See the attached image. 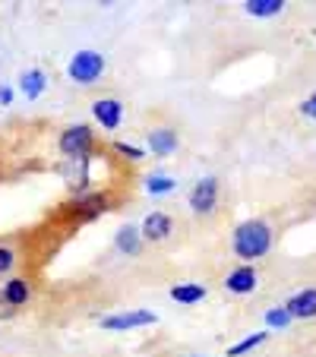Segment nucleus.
<instances>
[{"mask_svg": "<svg viewBox=\"0 0 316 357\" xmlns=\"http://www.w3.org/2000/svg\"><path fill=\"white\" fill-rule=\"evenodd\" d=\"M272 241H276V231H272V225L266 218H243L231 231V250L247 266H253L256 259L266 257L272 250Z\"/></svg>", "mask_w": 316, "mask_h": 357, "instance_id": "nucleus-1", "label": "nucleus"}, {"mask_svg": "<svg viewBox=\"0 0 316 357\" xmlns=\"http://www.w3.org/2000/svg\"><path fill=\"white\" fill-rule=\"evenodd\" d=\"M63 215L76 225H86L95 222V218L108 215L114 209V196L108 190H86V193H70V199L61 206Z\"/></svg>", "mask_w": 316, "mask_h": 357, "instance_id": "nucleus-2", "label": "nucleus"}, {"mask_svg": "<svg viewBox=\"0 0 316 357\" xmlns=\"http://www.w3.org/2000/svg\"><path fill=\"white\" fill-rule=\"evenodd\" d=\"M57 152L67 158L70 165L92 162L95 155V130L89 123H67L57 133Z\"/></svg>", "mask_w": 316, "mask_h": 357, "instance_id": "nucleus-3", "label": "nucleus"}, {"mask_svg": "<svg viewBox=\"0 0 316 357\" xmlns=\"http://www.w3.org/2000/svg\"><path fill=\"white\" fill-rule=\"evenodd\" d=\"M105 73H108V57L95 47H80L67 61V79L80 89H92L95 82H101Z\"/></svg>", "mask_w": 316, "mask_h": 357, "instance_id": "nucleus-4", "label": "nucleus"}, {"mask_svg": "<svg viewBox=\"0 0 316 357\" xmlns=\"http://www.w3.org/2000/svg\"><path fill=\"white\" fill-rule=\"evenodd\" d=\"M218 196H222V183H218V177L216 174H206V177H200V181L190 187L187 206H190V212H193V215L206 218V215H212V212L218 209Z\"/></svg>", "mask_w": 316, "mask_h": 357, "instance_id": "nucleus-5", "label": "nucleus"}, {"mask_svg": "<svg viewBox=\"0 0 316 357\" xmlns=\"http://www.w3.org/2000/svg\"><path fill=\"white\" fill-rule=\"evenodd\" d=\"M155 323H158V313L142 310V307H136V310H117L98 319V326L105 332H133V329H149Z\"/></svg>", "mask_w": 316, "mask_h": 357, "instance_id": "nucleus-6", "label": "nucleus"}, {"mask_svg": "<svg viewBox=\"0 0 316 357\" xmlns=\"http://www.w3.org/2000/svg\"><path fill=\"white\" fill-rule=\"evenodd\" d=\"M89 111H92V121H95V127L108 130V133H114V130H121L123 114H127V108H123V101H121V98H114V95H105V98H95L92 105H89Z\"/></svg>", "mask_w": 316, "mask_h": 357, "instance_id": "nucleus-7", "label": "nucleus"}, {"mask_svg": "<svg viewBox=\"0 0 316 357\" xmlns=\"http://www.w3.org/2000/svg\"><path fill=\"white\" fill-rule=\"evenodd\" d=\"M0 297H3V303H7L10 310H22V307H29L35 297V282L32 275H10L3 278V284H0Z\"/></svg>", "mask_w": 316, "mask_h": 357, "instance_id": "nucleus-8", "label": "nucleus"}, {"mask_svg": "<svg viewBox=\"0 0 316 357\" xmlns=\"http://www.w3.org/2000/svg\"><path fill=\"white\" fill-rule=\"evenodd\" d=\"M140 234H142L146 243L171 241V234H174V218H171V212H162V209L149 212V215L140 222Z\"/></svg>", "mask_w": 316, "mask_h": 357, "instance_id": "nucleus-9", "label": "nucleus"}, {"mask_svg": "<svg viewBox=\"0 0 316 357\" xmlns=\"http://www.w3.org/2000/svg\"><path fill=\"white\" fill-rule=\"evenodd\" d=\"M222 288L228 291V294H234V297H247V294H253V291L259 288V272H256V266L241 263L222 278Z\"/></svg>", "mask_w": 316, "mask_h": 357, "instance_id": "nucleus-10", "label": "nucleus"}, {"mask_svg": "<svg viewBox=\"0 0 316 357\" xmlns=\"http://www.w3.org/2000/svg\"><path fill=\"white\" fill-rule=\"evenodd\" d=\"M146 149L155 158H171L181 149V133L174 127H149L146 130Z\"/></svg>", "mask_w": 316, "mask_h": 357, "instance_id": "nucleus-11", "label": "nucleus"}, {"mask_svg": "<svg viewBox=\"0 0 316 357\" xmlns=\"http://www.w3.org/2000/svg\"><path fill=\"white\" fill-rule=\"evenodd\" d=\"M285 310L291 313V319H301V323H310L316 319V288H301L285 301Z\"/></svg>", "mask_w": 316, "mask_h": 357, "instance_id": "nucleus-12", "label": "nucleus"}, {"mask_svg": "<svg viewBox=\"0 0 316 357\" xmlns=\"http://www.w3.org/2000/svg\"><path fill=\"white\" fill-rule=\"evenodd\" d=\"M16 92H20L26 101H38L41 95L47 92V73H45L41 67L22 70L20 79H16Z\"/></svg>", "mask_w": 316, "mask_h": 357, "instance_id": "nucleus-13", "label": "nucleus"}, {"mask_svg": "<svg viewBox=\"0 0 316 357\" xmlns=\"http://www.w3.org/2000/svg\"><path fill=\"white\" fill-rule=\"evenodd\" d=\"M142 247H146V241H142V234H140V225H121V228L114 231V250L121 257L136 259L142 253Z\"/></svg>", "mask_w": 316, "mask_h": 357, "instance_id": "nucleus-14", "label": "nucleus"}, {"mask_svg": "<svg viewBox=\"0 0 316 357\" xmlns=\"http://www.w3.org/2000/svg\"><path fill=\"white\" fill-rule=\"evenodd\" d=\"M168 297L174 303H181V307H196V303H202L209 297V288L202 282H174L168 288Z\"/></svg>", "mask_w": 316, "mask_h": 357, "instance_id": "nucleus-15", "label": "nucleus"}, {"mask_svg": "<svg viewBox=\"0 0 316 357\" xmlns=\"http://www.w3.org/2000/svg\"><path fill=\"white\" fill-rule=\"evenodd\" d=\"M285 7H288L285 0H247L243 13L253 16V20H272V16H282Z\"/></svg>", "mask_w": 316, "mask_h": 357, "instance_id": "nucleus-16", "label": "nucleus"}, {"mask_svg": "<svg viewBox=\"0 0 316 357\" xmlns=\"http://www.w3.org/2000/svg\"><path fill=\"white\" fill-rule=\"evenodd\" d=\"M142 190H146L152 199H162V196H171L177 190V177L165 174V171H155V174L146 177V183H142Z\"/></svg>", "mask_w": 316, "mask_h": 357, "instance_id": "nucleus-17", "label": "nucleus"}, {"mask_svg": "<svg viewBox=\"0 0 316 357\" xmlns=\"http://www.w3.org/2000/svg\"><path fill=\"white\" fill-rule=\"evenodd\" d=\"M266 342H269V329H262V332H250L247 338H241V342L231 344V348H228V357H243V354H250V351L262 348Z\"/></svg>", "mask_w": 316, "mask_h": 357, "instance_id": "nucleus-18", "label": "nucleus"}, {"mask_svg": "<svg viewBox=\"0 0 316 357\" xmlns=\"http://www.w3.org/2000/svg\"><path fill=\"white\" fill-rule=\"evenodd\" d=\"M111 152H114L117 158H123V162H130V165H140L142 158H146V149L136 146V142H127V139H114L111 142Z\"/></svg>", "mask_w": 316, "mask_h": 357, "instance_id": "nucleus-19", "label": "nucleus"}, {"mask_svg": "<svg viewBox=\"0 0 316 357\" xmlns=\"http://www.w3.org/2000/svg\"><path fill=\"white\" fill-rule=\"evenodd\" d=\"M16 266H20V250L10 241H0V278H10Z\"/></svg>", "mask_w": 316, "mask_h": 357, "instance_id": "nucleus-20", "label": "nucleus"}, {"mask_svg": "<svg viewBox=\"0 0 316 357\" xmlns=\"http://www.w3.org/2000/svg\"><path fill=\"white\" fill-rule=\"evenodd\" d=\"M294 323V319H291V313L285 310V303H276V307H269V310H266V329H288V326Z\"/></svg>", "mask_w": 316, "mask_h": 357, "instance_id": "nucleus-21", "label": "nucleus"}, {"mask_svg": "<svg viewBox=\"0 0 316 357\" xmlns=\"http://www.w3.org/2000/svg\"><path fill=\"white\" fill-rule=\"evenodd\" d=\"M13 98H16V89L10 82H0V108H10Z\"/></svg>", "mask_w": 316, "mask_h": 357, "instance_id": "nucleus-22", "label": "nucleus"}, {"mask_svg": "<svg viewBox=\"0 0 316 357\" xmlns=\"http://www.w3.org/2000/svg\"><path fill=\"white\" fill-rule=\"evenodd\" d=\"M301 114L307 117V121H316V92L301 101Z\"/></svg>", "mask_w": 316, "mask_h": 357, "instance_id": "nucleus-23", "label": "nucleus"}, {"mask_svg": "<svg viewBox=\"0 0 316 357\" xmlns=\"http://www.w3.org/2000/svg\"><path fill=\"white\" fill-rule=\"evenodd\" d=\"M10 317H16V313L10 310L7 303H3V297H0V319H10Z\"/></svg>", "mask_w": 316, "mask_h": 357, "instance_id": "nucleus-24", "label": "nucleus"}, {"mask_svg": "<svg viewBox=\"0 0 316 357\" xmlns=\"http://www.w3.org/2000/svg\"><path fill=\"white\" fill-rule=\"evenodd\" d=\"M196 357H200V354H196Z\"/></svg>", "mask_w": 316, "mask_h": 357, "instance_id": "nucleus-25", "label": "nucleus"}]
</instances>
